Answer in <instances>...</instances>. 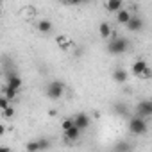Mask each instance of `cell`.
Here are the masks:
<instances>
[{"label":"cell","mask_w":152,"mask_h":152,"mask_svg":"<svg viewBox=\"0 0 152 152\" xmlns=\"http://www.w3.org/2000/svg\"><path fill=\"white\" fill-rule=\"evenodd\" d=\"M63 93H64V84H63L61 81H52V83L48 84V88H47V95H48L52 100L61 99Z\"/></svg>","instance_id":"6da1fadb"},{"label":"cell","mask_w":152,"mask_h":152,"mask_svg":"<svg viewBox=\"0 0 152 152\" xmlns=\"http://www.w3.org/2000/svg\"><path fill=\"white\" fill-rule=\"evenodd\" d=\"M131 72L134 73V75H138V77H150V68H148V64L143 61V59H138V61H134L132 63V68H131Z\"/></svg>","instance_id":"7a4b0ae2"},{"label":"cell","mask_w":152,"mask_h":152,"mask_svg":"<svg viewBox=\"0 0 152 152\" xmlns=\"http://www.w3.org/2000/svg\"><path fill=\"white\" fill-rule=\"evenodd\" d=\"M127 47H129V41H127L125 38H116V39L109 41L107 50H109L111 54H124V52L127 50Z\"/></svg>","instance_id":"3957f363"},{"label":"cell","mask_w":152,"mask_h":152,"mask_svg":"<svg viewBox=\"0 0 152 152\" xmlns=\"http://www.w3.org/2000/svg\"><path fill=\"white\" fill-rule=\"evenodd\" d=\"M129 131H131L132 134H145V132H147V122H145L143 118L134 116V118H131V122H129Z\"/></svg>","instance_id":"277c9868"},{"label":"cell","mask_w":152,"mask_h":152,"mask_svg":"<svg viewBox=\"0 0 152 152\" xmlns=\"http://www.w3.org/2000/svg\"><path fill=\"white\" fill-rule=\"evenodd\" d=\"M152 115V102H148V100H141L140 104H138V118H147V116H150Z\"/></svg>","instance_id":"5b68a950"},{"label":"cell","mask_w":152,"mask_h":152,"mask_svg":"<svg viewBox=\"0 0 152 152\" xmlns=\"http://www.w3.org/2000/svg\"><path fill=\"white\" fill-rule=\"evenodd\" d=\"M73 125L77 127L79 131H84V129H88V127H90V116H88L86 113H79L77 116L73 118Z\"/></svg>","instance_id":"8992f818"},{"label":"cell","mask_w":152,"mask_h":152,"mask_svg":"<svg viewBox=\"0 0 152 152\" xmlns=\"http://www.w3.org/2000/svg\"><path fill=\"white\" fill-rule=\"evenodd\" d=\"M22 84H23L22 79L18 77V75L13 73V75H9V77H7V86H6V88H9V90H13V91H18V90L22 88Z\"/></svg>","instance_id":"52a82bcc"},{"label":"cell","mask_w":152,"mask_h":152,"mask_svg":"<svg viewBox=\"0 0 152 152\" xmlns=\"http://www.w3.org/2000/svg\"><path fill=\"white\" fill-rule=\"evenodd\" d=\"M127 29H129V31H141V29H143V20H141L140 16H134V15H132V18H131L129 23H127Z\"/></svg>","instance_id":"ba28073f"},{"label":"cell","mask_w":152,"mask_h":152,"mask_svg":"<svg viewBox=\"0 0 152 152\" xmlns=\"http://www.w3.org/2000/svg\"><path fill=\"white\" fill-rule=\"evenodd\" d=\"M113 79H115V83L124 84V83L127 81V72H125V70H122V68H116V70L113 72Z\"/></svg>","instance_id":"9c48e42d"},{"label":"cell","mask_w":152,"mask_h":152,"mask_svg":"<svg viewBox=\"0 0 152 152\" xmlns=\"http://www.w3.org/2000/svg\"><path fill=\"white\" fill-rule=\"evenodd\" d=\"M79 136H81V131L77 129V127H70L68 131H64V138L68 140V141H75V140H79Z\"/></svg>","instance_id":"30bf717a"},{"label":"cell","mask_w":152,"mask_h":152,"mask_svg":"<svg viewBox=\"0 0 152 152\" xmlns=\"http://www.w3.org/2000/svg\"><path fill=\"white\" fill-rule=\"evenodd\" d=\"M131 18H132V15H131V11H127V9H120V11H118V15H116L118 23H124V25H127Z\"/></svg>","instance_id":"8fae6325"},{"label":"cell","mask_w":152,"mask_h":152,"mask_svg":"<svg viewBox=\"0 0 152 152\" xmlns=\"http://www.w3.org/2000/svg\"><path fill=\"white\" fill-rule=\"evenodd\" d=\"M99 32H100V38H104V39H109V36L113 34L111 25H109L107 22H102V23L99 25Z\"/></svg>","instance_id":"7c38bea8"},{"label":"cell","mask_w":152,"mask_h":152,"mask_svg":"<svg viewBox=\"0 0 152 152\" xmlns=\"http://www.w3.org/2000/svg\"><path fill=\"white\" fill-rule=\"evenodd\" d=\"M56 43H57V47H59L61 50H68V48L72 47V39L66 38V36H63V34L56 38Z\"/></svg>","instance_id":"4fadbf2b"},{"label":"cell","mask_w":152,"mask_h":152,"mask_svg":"<svg viewBox=\"0 0 152 152\" xmlns=\"http://www.w3.org/2000/svg\"><path fill=\"white\" fill-rule=\"evenodd\" d=\"M106 9L109 13H118L120 9H124V4L120 2V0H109V2L106 4Z\"/></svg>","instance_id":"5bb4252c"},{"label":"cell","mask_w":152,"mask_h":152,"mask_svg":"<svg viewBox=\"0 0 152 152\" xmlns=\"http://www.w3.org/2000/svg\"><path fill=\"white\" fill-rule=\"evenodd\" d=\"M38 31L43 32V34L50 32V31H52V22H48V20H39V22H38Z\"/></svg>","instance_id":"9a60e30c"},{"label":"cell","mask_w":152,"mask_h":152,"mask_svg":"<svg viewBox=\"0 0 152 152\" xmlns=\"http://www.w3.org/2000/svg\"><path fill=\"white\" fill-rule=\"evenodd\" d=\"M38 141V148H39V152L41 150H47L48 147H50V141L47 140V138H39V140H36Z\"/></svg>","instance_id":"2e32d148"},{"label":"cell","mask_w":152,"mask_h":152,"mask_svg":"<svg viewBox=\"0 0 152 152\" xmlns=\"http://www.w3.org/2000/svg\"><path fill=\"white\" fill-rule=\"evenodd\" d=\"M25 150H27V152H39V148H38V141H36V140L29 141L27 147H25Z\"/></svg>","instance_id":"e0dca14e"},{"label":"cell","mask_w":152,"mask_h":152,"mask_svg":"<svg viewBox=\"0 0 152 152\" xmlns=\"http://www.w3.org/2000/svg\"><path fill=\"white\" fill-rule=\"evenodd\" d=\"M16 93H18V91H13V90H9V88H4V97H6L7 100H15V99H16Z\"/></svg>","instance_id":"ac0fdd59"},{"label":"cell","mask_w":152,"mask_h":152,"mask_svg":"<svg viewBox=\"0 0 152 152\" xmlns=\"http://www.w3.org/2000/svg\"><path fill=\"white\" fill-rule=\"evenodd\" d=\"M129 150H131V147L127 143H120V145L115 147V152H129Z\"/></svg>","instance_id":"d6986e66"},{"label":"cell","mask_w":152,"mask_h":152,"mask_svg":"<svg viewBox=\"0 0 152 152\" xmlns=\"http://www.w3.org/2000/svg\"><path fill=\"white\" fill-rule=\"evenodd\" d=\"M6 107H9V100H7V99H6L4 95H0V109L4 111Z\"/></svg>","instance_id":"ffe728a7"},{"label":"cell","mask_w":152,"mask_h":152,"mask_svg":"<svg viewBox=\"0 0 152 152\" xmlns=\"http://www.w3.org/2000/svg\"><path fill=\"white\" fill-rule=\"evenodd\" d=\"M2 113H4V116H6V118H11V116H15V109H13L11 106H9V107H6Z\"/></svg>","instance_id":"44dd1931"},{"label":"cell","mask_w":152,"mask_h":152,"mask_svg":"<svg viewBox=\"0 0 152 152\" xmlns=\"http://www.w3.org/2000/svg\"><path fill=\"white\" fill-rule=\"evenodd\" d=\"M70 127H73V120H72V118H66V120H63V129H64V131H68Z\"/></svg>","instance_id":"7402d4cb"},{"label":"cell","mask_w":152,"mask_h":152,"mask_svg":"<svg viewBox=\"0 0 152 152\" xmlns=\"http://www.w3.org/2000/svg\"><path fill=\"white\" fill-rule=\"evenodd\" d=\"M0 152H11V148H7V147H0Z\"/></svg>","instance_id":"603a6c76"},{"label":"cell","mask_w":152,"mask_h":152,"mask_svg":"<svg viewBox=\"0 0 152 152\" xmlns=\"http://www.w3.org/2000/svg\"><path fill=\"white\" fill-rule=\"evenodd\" d=\"M4 132H6V127H4V125H2V124H0V136H2V134H4Z\"/></svg>","instance_id":"cb8c5ba5"},{"label":"cell","mask_w":152,"mask_h":152,"mask_svg":"<svg viewBox=\"0 0 152 152\" xmlns=\"http://www.w3.org/2000/svg\"><path fill=\"white\" fill-rule=\"evenodd\" d=\"M48 115H50V116H56V115H57V111H56V109H50V111H48Z\"/></svg>","instance_id":"d4e9b609"},{"label":"cell","mask_w":152,"mask_h":152,"mask_svg":"<svg viewBox=\"0 0 152 152\" xmlns=\"http://www.w3.org/2000/svg\"><path fill=\"white\" fill-rule=\"evenodd\" d=\"M0 18H2V9H0Z\"/></svg>","instance_id":"484cf974"}]
</instances>
